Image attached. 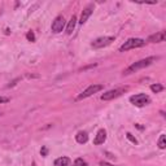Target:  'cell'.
I'll return each mask as SVG.
<instances>
[{
	"instance_id": "cell-9",
	"label": "cell",
	"mask_w": 166,
	"mask_h": 166,
	"mask_svg": "<svg viewBox=\"0 0 166 166\" xmlns=\"http://www.w3.org/2000/svg\"><path fill=\"white\" fill-rule=\"evenodd\" d=\"M107 140V131L104 129H100L97 131V134L93 139V144L95 145H100V144H104V141Z\"/></svg>"
},
{
	"instance_id": "cell-2",
	"label": "cell",
	"mask_w": 166,
	"mask_h": 166,
	"mask_svg": "<svg viewBox=\"0 0 166 166\" xmlns=\"http://www.w3.org/2000/svg\"><path fill=\"white\" fill-rule=\"evenodd\" d=\"M144 46H145L144 39H140V38H131V39L126 40L122 46L119 47V52H126V51H130V49L140 48V47H144Z\"/></svg>"
},
{
	"instance_id": "cell-20",
	"label": "cell",
	"mask_w": 166,
	"mask_h": 166,
	"mask_svg": "<svg viewBox=\"0 0 166 166\" xmlns=\"http://www.w3.org/2000/svg\"><path fill=\"white\" fill-rule=\"evenodd\" d=\"M104 154H105V156H107L108 158H110V160H114V158H115L114 154H113V153H110V152H108V151H105Z\"/></svg>"
},
{
	"instance_id": "cell-5",
	"label": "cell",
	"mask_w": 166,
	"mask_h": 166,
	"mask_svg": "<svg viewBox=\"0 0 166 166\" xmlns=\"http://www.w3.org/2000/svg\"><path fill=\"white\" fill-rule=\"evenodd\" d=\"M103 88H104L103 85H91V86H88L86 90L83 91L78 97H77V100H83V99L90 97V96L93 95V93H96V92H99V91H101Z\"/></svg>"
},
{
	"instance_id": "cell-21",
	"label": "cell",
	"mask_w": 166,
	"mask_h": 166,
	"mask_svg": "<svg viewBox=\"0 0 166 166\" xmlns=\"http://www.w3.org/2000/svg\"><path fill=\"white\" fill-rule=\"evenodd\" d=\"M8 101H9V99H8V97L0 96V104H2V103H8Z\"/></svg>"
},
{
	"instance_id": "cell-4",
	"label": "cell",
	"mask_w": 166,
	"mask_h": 166,
	"mask_svg": "<svg viewBox=\"0 0 166 166\" xmlns=\"http://www.w3.org/2000/svg\"><path fill=\"white\" fill-rule=\"evenodd\" d=\"M130 101L135 105V107H145V105H148L149 103H151V99H149L148 95H145V93H138V95H134L130 97Z\"/></svg>"
},
{
	"instance_id": "cell-10",
	"label": "cell",
	"mask_w": 166,
	"mask_h": 166,
	"mask_svg": "<svg viewBox=\"0 0 166 166\" xmlns=\"http://www.w3.org/2000/svg\"><path fill=\"white\" fill-rule=\"evenodd\" d=\"M165 36H166V32L165 31H158L156 34H153L148 38V42L151 43H161L165 40Z\"/></svg>"
},
{
	"instance_id": "cell-17",
	"label": "cell",
	"mask_w": 166,
	"mask_h": 166,
	"mask_svg": "<svg viewBox=\"0 0 166 166\" xmlns=\"http://www.w3.org/2000/svg\"><path fill=\"white\" fill-rule=\"evenodd\" d=\"M26 39L29 40V42H35V34L32 32L31 30L30 31H27V34H26Z\"/></svg>"
},
{
	"instance_id": "cell-8",
	"label": "cell",
	"mask_w": 166,
	"mask_h": 166,
	"mask_svg": "<svg viewBox=\"0 0 166 166\" xmlns=\"http://www.w3.org/2000/svg\"><path fill=\"white\" fill-rule=\"evenodd\" d=\"M93 13V4H90L82 10V14H81V20H79V24L83 25L86 24V21L90 18V16Z\"/></svg>"
},
{
	"instance_id": "cell-3",
	"label": "cell",
	"mask_w": 166,
	"mask_h": 166,
	"mask_svg": "<svg viewBox=\"0 0 166 166\" xmlns=\"http://www.w3.org/2000/svg\"><path fill=\"white\" fill-rule=\"evenodd\" d=\"M129 90V87L127 86H123V87H118V88H114V90H110L108 92H105L101 95V100L103 101H108V100H113V99L118 97L121 95H123V93Z\"/></svg>"
},
{
	"instance_id": "cell-14",
	"label": "cell",
	"mask_w": 166,
	"mask_h": 166,
	"mask_svg": "<svg viewBox=\"0 0 166 166\" xmlns=\"http://www.w3.org/2000/svg\"><path fill=\"white\" fill-rule=\"evenodd\" d=\"M158 147L161 148V149H165V148H166V136H165V134H161V135H160Z\"/></svg>"
},
{
	"instance_id": "cell-22",
	"label": "cell",
	"mask_w": 166,
	"mask_h": 166,
	"mask_svg": "<svg viewBox=\"0 0 166 166\" xmlns=\"http://www.w3.org/2000/svg\"><path fill=\"white\" fill-rule=\"evenodd\" d=\"M100 166H114V165L109 164V162H105V161H100Z\"/></svg>"
},
{
	"instance_id": "cell-19",
	"label": "cell",
	"mask_w": 166,
	"mask_h": 166,
	"mask_svg": "<svg viewBox=\"0 0 166 166\" xmlns=\"http://www.w3.org/2000/svg\"><path fill=\"white\" fill-rule=\"evenodd\" d=\"M40 154L43 157H46L47 154H48V148L47 147H42V149H40Z\"/></svg>"
},
{
	"instance_id": "cell-7",
	"label": "cell",
	"mask_w": 166,
	"mask_h": 166,
	"mask_svg": "<svg viewBox=\"0 0 166 166\" xmlns=\"http://www.w3.org/2000/svg\"><path fill=\"white\" fill-rule=\"evenodd\" d=\"M64 27H65V18H64V16H57V17L55 18L53 22H52V26H51L52 32H55V34H58V32H61L64 30Z\"/></svg>"
},
{
	"instance_id": "cell-11",
	"label": "cell",
	"mask_w": 166,
	"mask_h": 166,
	"mask_svg": "<svg viewBox=\"0 0 166 166\" xmlns=\"http://www.w3.org/2000/svg\"><path fill=\"white\" fill-rule=\"evenodd\" d=\"M75 140H77V143H79V144H85V143L88 141V134L86 131H79L78 134L75 135Z\"/></svg>"
},
{
	"instance_id": "cell-13",
	"label": "cell",
	"mask_w": 166,
	"mask_h": 166,
	"mask_svg": "<svg viewBox=\"0 0 166 166\" xmlns=\"http://www.w3.org/2000/svg\"><path fill=\"white\" fill-rule=\"evenodd\" d=\"M69 164H70V158L65 156L55 160V166H69Z\"/></svg>"
},
{
	"instance_id": "cell-12",
	"label": "cell",
	"mask_w": 166,
	"mask_h": 166,
	"mask_svg": "<svg viewBox=\"0 0 166 166\" xmlns=\"http://www.w3.org/2000/svg\"><path fill=\"white\" fill-rule=\"evenodd\" d=\"M75 25H77V17L73 14L71 16V18H70V21L68 22V26H66V34L68 35H70L71 32L74 31V29H75Z\"/></svg>"
},
{
	"instance_id": "cell-6",
	"label": "cell",
	"mask_w": 166,
	"mask_h": 166,
	"mask_svg": "<svg viewBox=\"0 0 166 166\" xmlns=\"http://www.w3.org/2000/svg\"><path fill=\"white\" fill-rule=\"evenodd\" d=\"M112 42H114V36H100V38L93 40L91 43V46L93 48H103V47L109 46Z\"/></svg>"
},
{
	"instance_id": "cell-16",
	"label": "cell",
	"mask_w": 166,
	"mask_h": 166,
	"mask_svg": "<svg viewBox=\"0 0 166 166\" xmlns=\"http://www.w3.org/2000/svg\"><path fill=\"white\" fill-rule=\"evenodd\" d=\"M73 166H87V162L83 158H77L73 164Z\"/></svg>"
},
{
	"instance_id": "cell-15",
	"label": "cell",
	"mask_w": 166,
	"mask_h": 166,
	"mask_svg": "<svg viewBox=\"0 0 166 166\" xmlns=\"http://www.w3.org/2000/svg\"><path fill=\"white\" fill-rule=\"evenodd\" d=\"M151 90H152L154 93H158V92H161V91L164 90V86L160 85V83H154V85L151 86Z\"/></svg>"
},
{
	"instance_id": "cell-23",
	"label": "cell",
	"mask_w": 166,
	"mask_h": 166,
	"mask_svg": "<svg viewBox=\"0 0 166 166\" xmlns=\"http://www.w3.org/2000/svg\"><path fill=\"white\" fill-rule=\"evenodd\" d=\"M31 166H38V165H36V162L34 161V162H32V164H31Z\"/></svg>"
},
{
	"instance_id": "cell-18",
	"label": "cell",
	"mask_w": 166,
	"mask_h": 166,
	"mask_svg": "<svg viewBox=\"0 0 166 166\" xmlns=\"http://www.w3.org/2000/svg\"><path fill=\"white\" fill-rule=\"evenodd\" d=\"M126 138H127V139H129V140L132 143V144H138L136 138H135V136H132V134H130V132H127V134H126Z\"/></svg>"
},
{
	"instance_id": "cell-1",
	"label": "cell",
	"mask_w": 166,
	"mask_h": 166,
	"mask_svg": "<svg viewBox=\"0 0 166 166\" xmlns=\"http://www.w3.org/2000/svg\"><path fill=\"white\" fill-rule=\"evenodd\" d=\"M157 60H158V57H156V56H151V57L143 58V60H140V61H136V62H134L132 65H130L129 68L123 71V74L125 75H129V74H132V73H136L138 70L144 69V68H147V66L152 65L154 61H157Z\"/></svg>"
}]
</instances>
